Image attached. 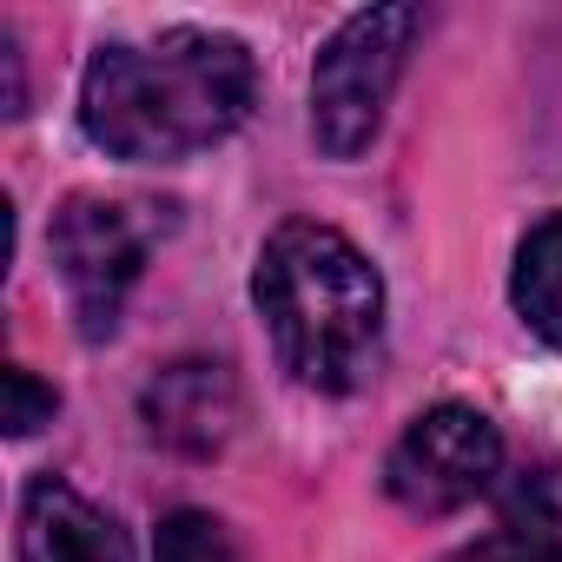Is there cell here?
Listing matches in <instances>:
<instances>
[{
  "label": "cell",
  "mask_w": 562,
  "mask_h": 562,
  "mask_svg": "<svg viewBox=\"0 0 562 562\" xmlns=\"http://www.w3.org/2000/svg\"><path fill=\"white\" fill-rule=\"evenodd\" d=\"M0 384H8V430L14 437H27V430H41L47 417H54V391L34 378V371H8V378H0Z\"/></svg>",
  "instance_id": "cell-11"
},
{
  "label": "cell",
  "mask_w": 562,
  "mask_h": 562,
  "mask_svg": "<svg viewBox=\"0 0 562 562\" xmlns=\"http://www.w3.org/2000/svg\"><path fill=\"white\" fill-rule=\"evenodd\" d=\"M139 417H146V430H153L166 450H179V457H212V450H225L232 430H238V384H232V371H225L218 358H179V364H166V371L146 384Z\"/></svg>",
  "instance_id": "cell-6"
},
{
  "label": "cell",
  "mask_w": 562,
  "mask_h": 562,
  "mask_svg": "<svg viewBox=\"0 0 562 562\" xmlns=\"http://www.w3.org/2000/svg\"><path fill=\"white\" fill-rule=\"evenodd\" d=\"M251 299L285 371L312 391H358L384 345V278L371 258L312 218L278 225L258 251Z\"/></svg>",
  "instance_id": "cell-2"
},
{
  "label": "cell",
  "mask_w": 562,
  "mask_h": 562,
  "mask_svg": "<svg viewBox=\"0 0 562 562\" xmlns=\"http://www.w3.org/2000/svg\"><path fill=\"white\" fill-rule=\"evenodd\" d=\"M417 34H424V8H364L325 41L312 67V133L331 159H358L378 139Z\"/></svg>",
  "instance_id": "cell-3"
},
{
  "label": "cell",
  "mask_w": 562,
  "mask_h": 562,
  "mask_svg": "<svg viewBox=\"0 0 562 562\" xmlns=\"http://www.w3.org/2000/svg\"><path fill=\"white\" fill-rule=\"evenodd\" d=\"M21 562H133V542L74 483L34 476L21 503Z\"/></svg>",
  "instance_id": "cell-7"
},
{
  "label": "cell",
  "mask_w": 562,
  "mask_h": 562,
  "mask_svg": "<svg viewBox=\"0 0 562 562\" xmlns=\"http://www.w3.org/2000/svg\"><path fill=\"white\" fill-rule=\"evenodd\" d=\"M503 536L536 562H562V463L522 470L503 496Z\"/></svg>",
  "instance_id": "cell-9"
},
{
  "label": "cell",
  "mask_w": 562,
  "mask_h": 562,
  "mask_svg": "<svg viewBox=\"0 0 562 562\" xmlns=\"http://www.w3.org/2000/svg\"><path fill=\"white\" fill-rule=\"evenodd\" d=\"M516 318L562 351V212H549L542 225H529V238L516 245V278H509Z\"/></svg>",
  "instance_id": "cell-8"
},
{
  "label": "cell",
  "mask_w": 562,
  "mask_h": 562,
  "mask_svg": "<svg viewBox=\"0 0 562 562\" xmlns=\"http://www.w3.org/2000/svg\"><path fill=\"white\" fill-rule=\"evenodd\" d=\"M153 225L139 218V205L120 199H67L54 218V265H60V285L74 299L80 338H113L120 305L133 292V278L146 265Z\"/></svg>",
  "instance_id": "cell-5"
},
{
  "label": "cell",
  "mask_w": 562,
  "mask_h": 562,
  "mask_svg": "<svg viewBox=\"0 0 562 562\" xmlns=\"http://www.w3.org/2000/svg\"><path fill=\"white\" fill-rule=\"evenodd\" d=\"M251 106V54L232 34L172 27L100 47L80 80V120L113 159H186L218 146Z\"/></svg>",
  "instance_id": "cell-1"
},
{
  "label": "cell",
  "mask_w": 562,
  "mask_h": 562,
  "mask_svg": "<svg viewBox=\"0 0 562 562\" xmlns=\"http://www.w3.org/2000/svg\"><path fill=\"white\" fill-rule=\"evenodd\" d=\"M503 470V437L483 411L470 404H437L424 417H411V430L397 437L391 463H384V490L411 509V516H450L463 503H476Z\"/></svg>",
  "instance_id": "cell-4"
},
{
  "label": "cell",
  "mask_w": 562,
  "mask_h": 562,
  "mask_svg": "<svg viewBox=\"0 0 562 562\" xmlns=\"http://www.w3.org/2000/svg\"><path fill=\"white\" fill-rule=\"evenodd\" d=\"M159 562H245V555H238V542H232V529L218 516L179 509L159 529Z\"/></svg>",
  "instance_id": "cell-10"
}]
</instances>
